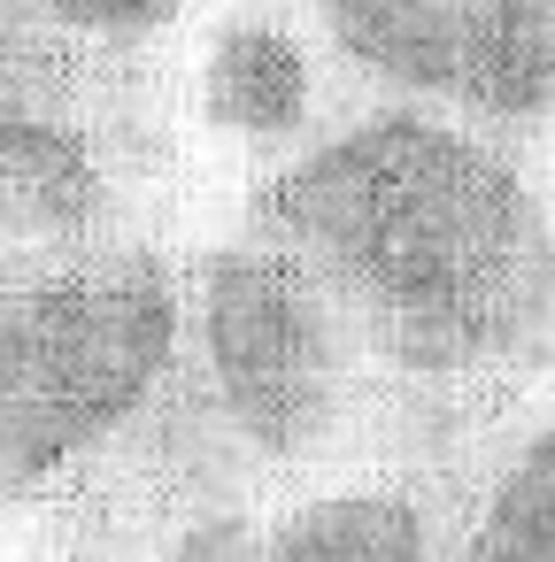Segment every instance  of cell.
Listing matches in <instances>:
<instances>
[{
    "instance_id": "6da1fadb",
    "label": "cell",
    "mask_w": 555,
    "mask_h": 562,
    "mask_svg": "<svg viewBox=\"0 0 555 562\" xmlns=\"http://www.w3.org/2000/svg\"><path fill=\"white\" fill-rule=\"evenodd\" d=\"M255 232L401 378L517 385L555 370V209L486 124L417 101L355 116L278 162Z\"/></svg>"
},
{
    "instance_id": "7a4b0ae2",
    "label": "cell",
    "mask_w": 555,
    "mask_h": 562,
    "mask_svg": "<svg viewBox=\"0 0 555 562\" xmlns=\"http://www.w3.org/2000/svg\"><path fill=\"white\" fill-rule=\"evenodd\" d=\"M178 331V278L147 247L86 239L0 262V493H32L140 424Z\"/></svg>"
},
{
    "instance_id": "3957f363",
    "label": "cell",
    "mask_w": 555,
    "mask_h": 562,
    "mask_svg": "<svg viewBox=\"0 0 555 562\" xmlns=\"http://www.w3.org/2000/svg\"><path fill=\"white\" fill-rule=\"evenodd\" d=\"M193 339L201 378L263 462H309L340 439L355 370L370 362L347 308L278 247V239H232L193 278Z\"/></svg>"
},
{
    "instance_id": "277c9868",
    "label": "cell",
    "mask_w": 555,
    "mask_h": 562,
    "mask_svg": "<svg viewBox=\"0 0 555 562\" xmlns=\"http://www.w3.org/2000/svg\"><path fill=\"white\" fill-rule=\"evenodd\" d=\"M324 47L393 101L532 132L555 124V0H309Z\"/></svg>"
},
{
    "instance_id": "5b68a950",
    "label": "cell",
    "mask_w": 555,
    "mask_h": 562,
    "mask_svg": "<svg viewBox=\"0 0 555 562\" xmlns=\"http://www.w3.org/2000/svg\"><path fill=\"white\" fill-rule=\"evenodd\" d=\"M109 216L116 186L101 170V147L32 78L0 70V247H86L109 239Z\"/></svg>"
},
{
    "instance_id": "8992f818",
    "label": "cell",
    "mask_w": 555,
    "mask_h": 562,
    "mask_svg": "<svg viewBox=\"0 0 555 562\" xmlns=\"http://www.w3.org/2000/svg\"><path fill=\"white\" fill-rule=\"evenodd\" d=\"M193 109L224 147L247 155H293L317 132L324 109V70L317 47L278 16V9H232L209 24L201 63H193Z\"/></svg>"
},
{
    "instance_id": "52a82bcc",
    "label": "cell",
    "mask_w": 555,
    "mask_h": 562,
    "mask_svg": "<svg viewBox=\"0 0 555 562\" xmlns=\"http://www.w3.org/2000/svg\"><path fill=\"white\" fill-rule=\"evenodd\" d=\"M432 516L409 493L355 485V493H317L286 508L263 531V562H432Z\"/></svg>"
},
{
    "instance_id": "ba28073f",
    "label": "cell",
    "mask_w": 555,
    "mask_h": 562,
    "mask_svg": "<svg viewBox=\"0 0 555 562\" xmlns=\"http://www.w3.org/2000/svg\"><path fill=\"white\" fill-rule=\"evenodd\" d=\"M455 562H555V408L501 462Z\"/></svg>"
},
{
    "instance_id": "9c48e42d",
    "label": "cell",
    "mask_w": 555,
    "mask_h": 562,
    "mask_svg": "<svg viewBox=\"0 0 555 562\" xmlns=\"http://www.w3.org/2000/svg\"><path fill=\"white\" fill-rule=\"evenodd\" d=\"M16 9L70 40H93V47H140V40L170 32L193 0H16Z\"/></svg>"
},
{
    "instance_id": "30bf717a",
    "label": "cell",
    "mask_w": 555,
    "mask_h": 562,
    "mask_svg": "<svg viewBox=\"0 0 555 562\" xmlns=\"http://www.w3.org/2000/svg\"><path fill=\"white\" fill-rule=\"evenodd\" d=\"M0 501H9V493H0Z\"/></svg>"
}]
</instances>
